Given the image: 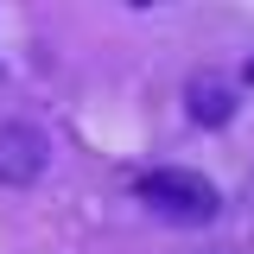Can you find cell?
<instances>
[{
	"mask_svg": "<svg viewBox=\"0 0 254 254\" xmlns=\"http://www.w3.org/2000/svg\"><path fill=\"white\" fill-rule=\"evenodd\" d=\"M133 197L153 210V216H172V222H216L222 197L210 178H197V172H172V165H159V172H140L133 178Z\"/></svg>",
	"mask_w": 254,
	"mask_h": 254,
	"instance_id": "cell-1",
	"label": "cell"
},
{
	"mask_svg": "<svg viewBox=\"0 0 254 254\" xmlns=\"http://www.w3.org/2000/svg\"><path fill=\"white\" fill-rule=\"evenodd\" d=\"M51 165V140L32 121H0V185H38Z\"/></svg>",
	"mask_w": 254,
	"mask_h": 254,
	"instance_id": "cell-2",
	"label": "cell"
},
{
	"mask_svg": "<svg viewBox=\"0 0 254 254\" xmlns=\"http://www.w3.org/2000/svg\"><path fill=\"white\" fill-rule=\"evenodd\" d=\"M185 115L197 127H229L235 121V89H229V76H190L185 83Z\"/></svg>",
	"mask_w": 254,
	"mask_h": 254,
	"instance_id": "cell-3",
	"label": "cell"
},
{
	"mask_svg": "<svg viewBox=\"0 0 254 254\" xmlns=\"http://www.w3.org/2000/svg\"><path fill=\"white\" fill-rule=\"evenodd\" d=\"M242 76H248V83H254V64H248V70H242Z\"/></svg>",
	"mask_w": 254,
	"mask_h": 254,
	"instance_id": "cell-4",
	"label": "cell"
},
{
	"mask_svg": "<svg viewBox=\"0 0 254 254\" xmlns=\"http://www.w3.org/2000/svg\"><path fill=\"white\" fill-rule=\"evenodd\" d=\"M133 6H146V0H133Z\"/></svg>",
	"mask_w": 254,
	"mask_h": 254,
	"instance_id": "cell-5",
	"label": "cell"
}]
</instances>
